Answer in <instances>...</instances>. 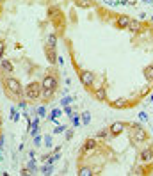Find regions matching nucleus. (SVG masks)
I'll return each mask as SVG.
<instances>
[{"instance_id":"f257e3e1","label":"nucleus","mask_w":153,"mask_h":176,"mask_svg":"<svg viewBox=\"0 0 153 176\" xmlns=\"http://www.w3.org/2000/svg\"><path fill=\"white\" fill-rule=\"evenodd\" d=\"M4 84H5V91H7V94L9 96H13V98H22L23 96V87H22V84L16 80V78H13V77H7L5 80H4Z\"/></svg>"},{"instance_id":"f03ea898","label":"nucleus","mask_w":153,"mask_h":176,"mask_svg":"<svg viewBox=\"0 0 153 176\" xmlns=\"http://www.w3.org/2000/svg\"><path fill=\"white\" fill-rule=\"evenodd\" d=\"M130 141L134 144H142L148 141V133L139 123H132L130 125Z\"/></svg>"},{"instance_id":"7ed1b4c3","label":"nucleus","mask_w":153,"mask_h":176,"mask_svg":"<svg viewBox=\"0 0 153 176\" xmlns=\"http://www.w3.org/2000/svg\"><path fill=\"white\" fill-rule=\"evenodd\" d=\"M41 89H43V86L39 84V82H30V84L25 87V96H27V100H30V101L37 100L39 96H41Z\"/></svg>"},{"instance_id":"20e7f679","label":"nucleus","mask_w":153,"mask_h":176,"mask_svg":"<svg viewBox=\"0 0 153 176\" xmlns=\"http://www.w3.org/2000/svg\"><path fill=\"white\" fill-rule=\"evenodd\" d=\"M41 86H43V89H52V91H57V87H59L57 77H55V75H52V73H46V75L43 77Z\"/></svg>"},{"instance_id":"39448f33","label":"nucleus","mask_w":153,"mask_h":176,"mask_svg":"<svg viewBox=\"0 0 153 176\" xmlns=\"http://www.w3.org/2000/svg\"><path fill=\"white\" fill-rule=\"evenodd\" d=\"M96 148H98L96 139H86V141H84V146L80 148V155H87V153H91V151H95Z\"/></svg>"},{"instance_id":"423d86ee","label":"nucleus","mask_w":153,"mask_h":176,"mask_svg":"<svg viewBox=\"0 0 153 176\" xmlns=\"http://www.w3.org/2000/svg\"><path fill=\"white\" fill-rule=\"evenodd\" d=\"M139 160H141V162H144V164L153 162V148H151V146L142 148L141 153H139Z\"/></svg>"},{"instance_id":"0eeeda50","label":"nucleus","mask_w":153,"mask_h":176,"mask_svg":"<svg viewBox=\"0 0 153 176\" xmlns=\"http://www.w3.org/2000/svg\"><path fill=\"white\" fill-rule=\"evenodd\" d=\"M80 82L89 89L91 87V84L95 82V75L91 73V71H87V69H84V71H80Z\"/></svg>"},{"instance_id":"6e6552de","label":"nucleus","mask_w":153,"mask_h":176,"mask_svg":"<svg viewBox=\"0 0 153 176\" xmlns=\"http://www.w3.org/2000/svg\"><path fill=\"white\" fill-rule=\"evenodd\" d=\"M126 126H128L126 123H123V121H116V123H112V125L109 126V130H110V133H112V135L116 137V135H119V133L123 132Z\"/></svg>"},{"instance_id":"1a4fd4ad","label":"nucleus","mask_w":153,"mask_h":176,"mask_svg":"<svg viewBox=\"0 0 153 176\" xmlns=\"http://www.w3.org/2000/svg\"><path fill=\"white\" fill-rule=\"evenodd\" d=\"M130 22H132V16H128V14H119V16L116 18L114 25H116L118 29H126Z\"/></svg>"},{"instance_id":"9d476101","label":"nucleus","mask_w":153,"mask_h":176,"mask_svg":"<svg viewBox=\"0 0 153 176\" xmlns=\"http://www.w3.org/2000/svg\"><path fill=\"white\" fill-rule=\"evenodd\" d=\"M130 32H135V34H141V32H144V25H142L141 22H137V20H132V22L128 23L126 27Z\"/></svg>"},{"instance_id":"9b49d317","label":"nucleus","mask_w":153,"mask_h":176,"mask_svg":"<svg viewBox=\"0 0 153 176\" xmlns=\"http://www.w3.org/2000/svg\"><path fill=\"white\" fill-rule=\"evenodd\" d=\"M95 98H96L98 101H105V100H107V89H105L103 86L96 87V89H95Z\"/></svg>"},{"instance_id":"f8f14e48","label":"nucleus","mask_w":153,"mask_h":176,"mask_svg":"<svg viewBox=\"0 0 153 176\" xmlns=\"http://www.w3.org/2000/svg\"><path fill=\"white\" fill-rule=\"evenodd\" d=\"M46 59H48V63L50 64H55L57 63V54H55V48H48L46 46Z\"/></svg>"},{"instance_id":"ddd939ff","label":"nucleus","mask_w":153,"mask_h":176,"mask_svg":"<svg viewBox=\"0 0 153 176\" xmlns=\"http://www.w3.org/2000/svg\"><path fill=\"white\" fill-rule=\"evenodd\" d=\"M96 137H98V139H105V141H112V137H114V135L110 133L109 128H101V130L96 133Z\"/></svg>"},{"instance_id":"4468645a","label":"nucleus","mask_w":153,"mask_h":176,"mask_svg":"<svg viewBox=\"0 0 153 176\" xmlns=\"http://www.w3.org/2000/svg\"><path fill=\"white\" fill-rule=\"evenodd\" d=\"M54 92L55 91H52V89H41V96H39V98H41L45 103H48L50 100L54 98Z\"/></svg>"},{"instance_id":"2eb2a0df","label":"nucleus","mask_w":153,"mask_h":176,"mask_svg":"<svg viewBox=\"0 0 153 176\" xmlns=\"http://www.w3.org/2000/svg\"><path fill=\"white\" fill-rule=\"evenodd\" d=\"M46 46H48V48H55V46H57V36H55L54 32H50V34L46 36Z\"/></svg>"},{"instance_id":"dca6fc26","label":"nucleus","mask_w":153,"mask_h":176,"mask_svg":"<svg viewBox=\"0 0 153 176\" xmlns=\"http://www.w3.org/2000/svg\"><path fill=\"white\" fill-rule=\"evenodd\" d=\"M75 5L82 7V9H89V7L95 5V2H93V0H75Z\"/></svg>"},{"instance_id":"f3484780","label":"nucleus","mask_w":153,"mask_h":176,"mask_svg":"<svg viewBox=\"0 0 153 176\" xmlns=\"http://www.w3.org/2000/svg\"><path fill=\"white\" fill-rule=\"evenodd\" d=\"M0 68H2V71H5V73H13V64L9 63L7 59H2V60H0Z\"/></svg>"},{"instance_id":"a211bd4d","label":"nucleus","mask_w":153,"mask_h":176,"mask_svg":"<svg viewBox=\"0 0 153 176\" xmlns=\"http://www.w3.org/2000/svg\"><path fill=\"white\" fill-rule=\"evenodd\" d=\"M37 132H39V119L36 118L34 119V123H30V135H37Z\"/></svg>"},{"instance_id":"6ab92c4d","label":"nucleus","mask_w":153,"mask_h":176,"mask_svg":"<svg viewBox=\"0 0 153 176\" xmlns=\"http://www.w3.org/2000/svg\"><path fill=\"white\" fill-rule=\"evenodd\" d=\"M144 75H146V78L150 82H153V64H150V66L144 68Z\"/></svg>"},{"instance_id":"aec40b11","label":"nucleus","mask_w":153,"mask_h":176,"mask_svg":"<svg viewBox=\"0 0 153 176\" xmlns=\"http://www.w3.org/2000/svg\"><path fill=\"white\" fill-rule=\"evenodd\" d=\"M91 174H93L91 167H80V171H78V176H91Z\"/></svg>"},{"instance_id":"412c9836","label":"nucleus","mask_w":153,"mask_h":176,"mask_svg":"<svg viewBox=\"0 0 153 176\" xmlns=\"http://www.w3.org/2000/svg\"><path fill=\"white\" fill-rule=\"evenodd\" d=\"M27 169H29L30 173H36V171H37V165H36V160H29V164H27Z\"/></svg>"},{"instance_id":"4be33fe9","label":"nucleus","mask_w":153,"mask_h":176,"mask_svg":"<svg viewBox=\"0 0 153 176\" xmlns=\"http://www.w3.org/2000/svg\"><path fill=\"white\" fill-rule=\"evenodd\" d=\"M71 103H73V98H71V96H66V98H63V100H61V105H63V107L71 105Z\"/></svg>"},{"instance_id":"5701e85b","label":"nucleus","mask_w":153,"mask_h":176,"mask_svg":"<svg viewBox=\"0 0 153 176\" xmlns=\"http://www.w3.org/2000/svg\"><path fill=\"white\" fill-rule=\"evenodd\" d=\"M89 121H91V112H84L82 114V123L84 125H89Z\"/></svg>"},{"instance_id":"b1692460","label":"nucleus","mask_w":153,"mask_h":176,"mask_svg":"<svg viewBox=\"0 0 153 176\" xmlns=\"http://www.w3.org/2000/svg\"><path fill=\"white\" fill-rule=\"evenodd\" d=\"M69 118H71V123H73V126H78V125H80V118L77 116V114H71Z\"/></svg>"},{"instance_id":"393cba45","label":"nucleus","mask_w":153,"mask_h":176,"mask_svg":"<svg viewBox=\"0 0 153 176\" xmlns=\"http://www.w3.org/2000/svg\"><path fill=\"white\" fill-rule=\"evenodd\" d=\"M41 173H43V174H52V164H46L45 167L41 169Z\"/></svg>"},{"instance_id":"a878e982","label":"nucleus","mask_w":153,"mask_h":176,"mask_svg":"<svg viewBox=\"0 0 153 176\" xmlns=\"http://www.w3.org/2000/svg\"><path fill=\"white\" fill-rule=\"evenodd\" d=\"M11 114H13V121H20V114H18L16 107H13V109H11Z\"/></svg>"},{"instance_id":"bb28decb","label":"nucleus","mask_w":153,"mask_h":176,"mask_svg":"<svg viewBox=\"0 0 153 176\" xmlns=\"http://www.w3.org/2000/svg\"><path fill=\"white\" fill-rule=\"evenodd\" d=\"M63 110H61V109H55V110H52V116H50V118H59V116H63Z\"/></svg>"},{"instance_id":"cd10ccee","label":"nucleus","mask_w":153,"mask_h":176,"mask_svg":"<svg viewBox=\"0 0 153 176\" xmlns=\"http://www.w3.org/2000/svg\"><path fill=\"white\" fill-rule=\"evenodd\" d=\"M63 112L68 114V116H71V114H73V107H71V105H66V107L63 109Z\"/></svg>"},{"instance_id":"c85d7f7f","label":"nucleus","mask_w":153,"mask_h":176,"mask_svg":"<svg viewBox=\"0 0 153 176\" xmlns=\"http://www.w3.org/2000/svg\"><path fill=\"white\" fill-rule=\"evenodd\" d=\"M66 130H68V128H66V126H64V125H63V126H61V125H59V126H57V128H55V130H54V133H64V132H66Z\"/></svg>"},{"instance_id":"c756f323","label":"nucleus","mask_w":153,"mask_h":176,"mask_svg":"<svg viewBox=\"0 0 153 176\" xmlns=\"http://www.w3.org/2000/svg\"><path fill=\"white\" fill-rule=\"evenodd\" d=\"M45 146H46V148L52 146V137H50V135H45Z\"/></svg>"},{"instance_id":"7c9ffc66","label":"nucleus","mask_w":153,"mask_h":176,"mask_svg":"<svg viewBox=\"0 0 153 176\" xmlns=\"http://www.w3.org/2000/svg\"><path fill=\"white\" fill-rule=\"evenodd\" d=\"M36 112L39 114V116H46V109H45V107H39V109H37Z\"/></svg>"},{"instance_id":"2f4dec72","label":"nucleus","mask_w":153,"mask_h":176,"mask_svg":"<svg viewBox=\"0 0 153 176\" xmlns=\"http://www.w3.org/2000/svg\"><path fill=\"white\" fill-rule=\"evenodd\" d=\"M139 119H141V121H146V119H148V114H146V112H141V114H139Z\"/></svg>"},{"instance_id":"473e14b6","label":"nucleus","mask_w":153,"mask_h":176,"mask_svg":"<svg viewBox=\"0 0 153 176\" xmlns=\"http://www.w3.org/2000/svg\"><path fill=\"white\" fill-rule=\"evenodd\" d=\"M4 52H5V43L0 39V54H4Z\"/></svg>"},{"instance_id":"72a5a7b5","label":"nucleus","mask_w":153,"mask_h":176,"mask_svg":"<svg viewBox=\"0 0 153 176\" xmlns=\"http://www.w3.org/2000/svg\"><path fill=\"white\" fill-rule=\"evenodd\" d=\"M148 92H151V87H150V86H148V87H144V89H142V92H141V94L144 96V94H148Z\"/></svg>"},{"instance_id":"f704fd0d","label":"nucleus","mask_w":153,"mask_h":176,"mask_svg":"<svg viewBox=\"0 0 153 176\" xmlns=\"http://www.w3.org/2000/svg\"><path fill=\"white\" fill-rule=\"evenodd\" d=\"M39 142H41V137L36 135V137H34V146H39Z\"/></svg>"},{"instance_id":"c9c22d12","label":"nucleus","mask_w":153,"mask_h":176,"mask_svg":"<svg viewBox=\"0 0 153 176\" xmlns=\"http://www.w3.org/2000/svg\"><path fill=\"white\" fill-rule=\"evenodd\" d=\"M73 137V130H66V139H71Z\"/></svg>"},{"instance_id":"e433bc0d","label":"nucleus","mask_w":153,"mask_h":176,"mask_svg":"<svg viewBox=\"0 0 153 176\" xmlns=\"http://www.w3.org/2000/svg\"><path fill=\"white\" fill-rule=\"evenodd\" d=\"M18 107H20V109H25V107H27V103H25V101H22V100H20V103H18Z\"/></svg>"},{"instance_id":"4c0bfd02","label":"nucleus","mask_w":153,"mask_h":176,"mask_svg":"<svg viewBox=\"0 0 153 176\" xmlns=\"http://www.w3.org/2000/svg\"><path fill=\"white\" fill-rule=\"evenodd\" d=\"M20 174H22V176H27V174H30V171H29V169H27V167H25V169H23V171H22V173H20Z\"/></svg>"},{"instance_id":"58836bf2","label":"nucleus","mask_w":153,"mask_h":176,"mask_svg":"<svg viewBox=\"0 0 153 176\" xmlns=\"http://www.w3.org/2000/svg\"><path fill=\"white\" fill-rule=\"evenodd\" d=\"M150 101H153V92H151V96H150Z\"/></svg>"},{"instance_id":"ea45409f","label":"nucleus","mask_w":153,"mask_h":176,"mask_svg":"<svg viewBox=\"0 0 153 176\" xmlns=\"http://www.w3.org/2000/svg\"><path fill=\"white\" fill-rule=\"evenodd\" d=\"M2 57H4V54H0V60H2Z\"/></svg>"},{"instance_id":"a19ab883","label":"nucleus","mask_w":153,"mask_h":176,"mask_svg":"<svg viewBox=\"0 0 153 176\" xmlns=\"http://www.w3.org/2000/svg\"><path fill=\"white\" fill-rule=\"evenodd\" d=\"M0 13H2V5H0Z\"/></svg>"},{"instance_id":"79ce46f5","label":"nucleus","mask_w":153,"mask_h":176,"mask_svg":"<svg viewBox=\"0 0 153 176\" xmlns=\"http://www.w3.org/2000/svg\"><path fill=\"white\" fill-rule=\"evenodd\" d=\"M146 2H153V0H146Z\"/></svg>"},{"instance_id":"37998d69","label":"nucleus","mask_w":153,"mask_h":176,"mask_svg":"<svg viewBox=\"0 0 153 176\" xmlns=\"http://www.w3.org/2000/svg\"><path fill=\"white\" fill-rule=\"evenodd\" d=\"M0 125H2V121H0Z\"/></svg>"},{"instance_id":"c03bdc74","label":"nucleus","mask_w":153,"mask_h":176,"mask_svg":"<svg viewBox=\"0 0 153 176\" xmlns=\"http://www.w3.org/2000/svg\"><path fill=\"white\" fill-rule=\"evenodd\" d=\"M54 2H55V0H54Z\"/></svg>"}]
</instances>
